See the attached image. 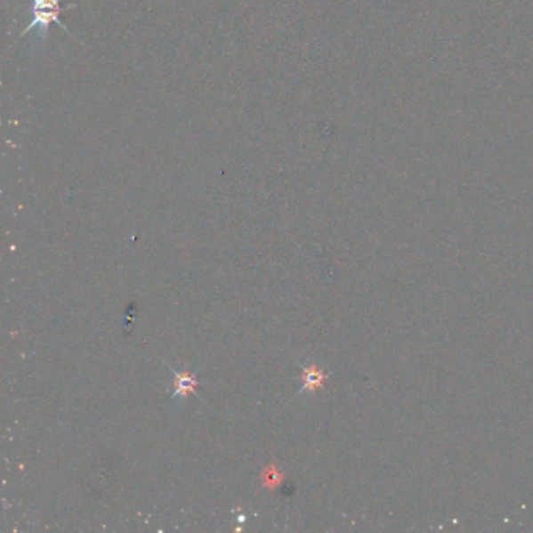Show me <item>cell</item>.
I'll list each match as a JSON object with an SVG mask.
<instances>
[{
	"label": "cell",
	"mask_w": 533,
	"mask_h": 533,
	"mask_svg": "<svg viewBox=\"0 0 533 533\" xmlns=\"http://www.w3.org/2000/svg\"><path fill=\"white\" fill-rule=\"evenodd\" d=\"M76 5L72 4L69 7L61 8V0H32V14L33 20L30 26L26 27L20 38H22L26 33H36V38L41 41V47L45 44L47 36H49V27L51 24H57L58 28H61L63 32L69 33V28L61 22L60 16L61 12H65L68 8H74Z\"/></svg>",
	"instance_id": "obj_1"
},
{
	"label": "cell",
	"mask_w": 533,
	"mask_h": 533,
	"mask_svg": "<svg viewBox=\"0 0 533 533\" xmlns=\"http://www.w3.org/2000/svg\"><path fill=\"white\" fill-rule=\"evenodd\" d=\"M327 379V376L322 373L321 369H318L315 365L303 367V388L301 392H315L324 385V382Z\"/></svg>",
	"instance_id": "obj_3"
},
{
	"label": "cell",
	"mask_w": 533,
	"mask_h": 533,
	"mask_svg": "<svg viewBox=\"0 0 533 533\" xmlns=\"http://www.w3.org/2000/svg\"><path fill=\"white\" fill-rule=\"evenodd\" d=\"M199 380L196 376L188 373H173V399L182 400L188 396V392H196Z\"/></svg>",
	"instance_id": "obj_2"
}]
</instances>
